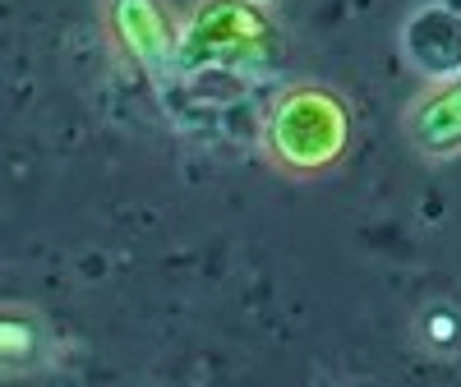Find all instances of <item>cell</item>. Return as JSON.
Wrapping results in <instances>:
<instances>
[{
	"instance_id": "cell-5",
	"label": "cell",
	"mask_w": 461,
	"mask_h": 387,
	"mask_svg": "<svg viewBox=\"0 0 461 387\" xmlns=\"http://www.w3.org/2000/svg\"><path fill=\"white\" fill-rule=\"evenodd\" d=\"M60 360H65V337L42 304L32 300L0 304V374H5V382L42 378Z\"/></svg>"
},
{
	"instance_id": "cell-2",
	"label": "cell",
	"mask_w": 461,
	"mask_h": 387,
	"mask_svg": "<svg viewBox=\"0 0 461 387\" xmlns=\"http://www.w3.org/2000/svg\"><path fill=\"white\" fill-rule=\"evenodd\" d=\"M93 19L106 56L134 69L152 88H167L180 74V28L185 14L171 0H93Z\"/></svg>"
},
{
	"instance_id": "cell-1",
	"label": "cell",
	"mask_w": 461,
	"mask_h": 387,
	"mask_svg": "<svg viewBox=\"0 0 461 387\" xmlns=\"http://www.w3.org/2000/svg\"><path fill=\"white\" fill-rule=\"evenodd\" d=\"M258 158L291 184H314L346 166L356 148V106L328 79H286L254 125Z\"/></svg>"
},
{
	"instance_id": "cell-3",
	"label": "cell",
	"mask_w": 461,
	"mask_h": 387,
	"mask_svg": "<svg viewBox=\"0 0 461 387\" xmlns=\"http://www.w3.org/2000/svg\"><path fill=\"white\" fill-rule=\"evenodd\" d=\"M277 51V23L249 0H194L180 28V74L236 69Z\"/></svg>"
},
{
	"instance_id": "cell-4",
	"label": "cell",
	"mask_w": 461,
	"mask_h": 387,
	"mask_svg": "<svg viewBox=\"0 0 461 387\" xmlns=\"http://www.w3.org/2000/svg\"><path fill=\"white\" fill-rule=\"evenodd\" d=\"M402 139L425 166L461 162V69L434 74L402 106Z\"/></svg>"
},
{
	"instance_id": "cell-6",
	"label": "cell",
	"mask_w": 461,
	"mask_h": 387,
	"mask_svg": "<svg viewBox=\"0 0 461 387\" xmlns=\"http://www.w3.org/2000/svg\"><path fill=\"white\" fill-rule=\"evenodd\" d=\"M249 5H258V10H273V5H282V0H249Z\"/></svg>"
}]
</instances>
